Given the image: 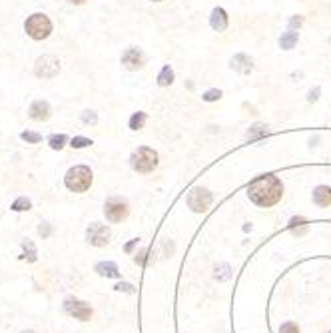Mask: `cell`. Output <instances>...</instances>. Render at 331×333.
Returning <instances> with one entry per match:
<instances>
[{
  "mask_svg": "<svg viewBox=\"0 0 331 333\" xmlns=\"http://www.w3.org/2000/svg\"><path fill=\"white\" fill-rule=\"evenodd\" d=\"M22 333H36V331H32V329H28V331H22Z\"/></svg>",
  "mask_w": 331,
  "mask_h": 333,
  "instance_id": "cell-36",
  "label": "cell"
},
{
  "mask_svg": "<svg viewBox=\"0 0 331 333\" xmlns=\"http://www.w3.org/2000/svg\"><path fill=\"white\" fill-rule=\"evenodd\" d=\"M70 146H72V148H76V150L88 148V146H92V140H90V138H84V136H76V138H72Z\"/></svg>",
  "mask_w": 331,
  "mask_h": 333,
  "instance_id": "cell-23",
  "label": "cell"
},
{
  "mask_svg": "<svg viewBox=\"0 0 331 333\" xmlns=\"http://www.w3.org/2000/svg\"><path fill=\"white\" fill-rule=\"evenodd\" d=\"M122 64L128 68V70H140L144 66V54L138 50V48H128L124 54H122Z\"/></svg>",
  "mask_w": 331,
  "mask_h": 333,
  "instance_id": "cell-10",
  "label": "cell"
},
{
  "mask_svg": "<svg viewBox=\"0 0 331 333\" xmlns=\"http://www.w3.org/2000/svg\"><path fill=\"white\" fill-rule=\"evenodd\" d=\"M212 200H214V196H212V192L210 190H205V188H194L190 194H188V205L194 210V212H205L210 205H212Z\"/></svg>",
  "mask_w": 331,
  "mask_h": 333,
  "instance_id": "cell-7",
  "label": "cell"
},
{
  "mask_svg": "<svg viewBox=\"0 0 331 333\" xmlns=\"http://www.w3.org/2000/svg\"><path fill=\"white\" fill-rule=\"evenodd\" d=\"M279 333H299V327H297V323H294V321H285V323H281Z\"/></svg>",
  "mask_w": 331,
  "mask_h": 333,
  "instance_id": "cell-26",
  "label": "cell"
},
{
  "mask_svg": "<svg viewBox=\"0 0 331 333\" xmlns=\"http://www.w3.org/2000/svg\"><path fill=\"white\" fill-rule=\"evenodd\" d=\"M116 289H118V292H126V294H134V292H136L132 283H118Z\"/></svg>",
  "mask_w": 331,
  "mask_h": 333,
  "instance_id": "cell-30",
  "label": "cell"
},
{
  "mask_svg": "<svg viewBox=\"0 0 331 333\" xmlns=\"http://www.w3.org/2000/svg\"><path fill=\"white\" fill-rule=\"evenodd\" d=\"M154 2H160V0H154Z\"/></svg>",
  "mask_w": 331,
  "mask_h": 333,
  "instance_id": "cell-37",
  "label": "cell"
},
{
  "mask_svg": "<svg viewBox=\"0 0 331 333\" xmlns=\"http://www.w3.org/2000/svg\"><path fill=\"white\" fill-rule=\"evenodd\" d=\"M92 170L88 166H74L68 170V174L64 176V184L70 192L82 194L92 185Z\"/></svg>",
  "mask_w": 331,
  "mask_h": 333,
  "instance_id": "cell-2",
  "label": "cell"
},
{
  "mask_svg": "<svg viewBox=\"0 0 331 333\" xmlns=\"http://www.w3.org/2000/svg\"><path fill=\"white\" fill-rule=\"evenodd\" d=\"M297 40H299V32L289 30V32L281 34V38H279V46H281L283 50H292L295 44H297Z\"/></svg>",
  "mask_w": 331,
  "mask_h": 333,
  "instance_id": "cell-16",
  "label": "cell"
},
{
  "mask_svg": "<svg viewBox=\"0 0 331 333\" xmlns=\"http://www.w3.org/2000/svg\"><path fill=\"white\" fill-rule=\"evenodd\" d=\"M301 22H303V18H301V16H297V18L289 20V24H292V26H301Z\"/></svg>",
  "mask_w": 331,
  "mask_h": 333,
  "instance_id": "cell-33",
  "label": "cell"
},
{
  "mask_svg": "<svg viewBox=\"0 0 331 333\" xmlns=\"http://www.w3.org/2000/svg\"><path fill=\"white\" fill-rule=\"evenodd\" d=\"M82 122H86V124H96V122H98V116H96V112L86 110L84 114H82Z\"/></svg>",
  "mask_w": 331,
  "mask_h": 333,
  "instance_id": "cell-27",
  "label": "cell"
},
{
  "mask_svg": "<svg viewBox=\"0 0 331 333\" xmlns=\"http://www.w3.org/2000/svg\"><path fill=\"white\" fill-rule=\"evenodd\" d=\"M50 232H52V230H50V225H48V223H40V225H38V234H40L42 238H48V236H50Z\"/></svg>",
  "mask_w": 331,
  "mask_h": 333,
  "instance_id": "cell-29",
  "label": "cell"
},
{
  "mask_svg": "<svg viewBox=\"0 0 331 333\" xmlns=\"http://www.w3.org/2000/svg\"><path fill=\"white\" fill-rule=\"evenodd\" d=\"M327 333H331V331H327Z\"/></svg>",
  "mask_w": 331,
  "mask_h": 333,
  "instance_id": "cell-38",
  "label": "cell"
},
{
  "mask_svg": "<svg viewBox=\"0 0 331 333\" xmlns=\"http://www.w3.org/2000/svg\"><path fill=\"white\" fill-rule=\"evenodd\" d=\"M24 28H26V34L30 38H34V40H44V38L50 36V32H52V22L50 18L46 16V14H32L30 18L26 20V24H24Z\"/></svg>",
  "mask_w": 331,
  "mask_h": 333,
  "instance_id": "cell-4",
  "label": "cell"
},
{
  "mask_svg": "<svg viewBox=\"0 0 331 333\" xmlns=\"http://www.w3.org/2000/svg\"><path fill=\"white\" fill-rule=\"evenodd\" d=\"M60 72V62L54 56H40L34 64V74L38 78H54Z\"/></svg>",
  "mask_w": 331,
  "mask_h": 333,
  "instance_id": "cell-9",
  "label": "cell"
},
{
  "mask_svg": "<svg viewBox=\"0 0 331 333\" xmlns=\"http://www.w3.org/2000/svg\"><path fill=\"white\" fill-rule=\"evenodd\" d=\"M136 243H138V238H136V240H132V241H130V243H128V245H126V247H124V249H126V252H128V254H130V252H132V249L136 247Z\"/></svg>",
  "mask_w": 331,
  "mask_h": 333,
  "instance_id": "cell-32",
  "label": "cell"
},
{
  "mask_svg": "<svg viewBox=\"0 0 331 333\" xmlns=\"http://www.w3.org/2000/svg\"><path fill=\"white\" fill-rule=\"evenodd\" d=\"M30 207H32V202H30L28 198H18L14 204L10 205V210H12V212H28Z\"/></svg>",
  "mask_w": 331,
  "mask_h": 333,
  "instance_id": "cell-21",
  "label": "cell"
},
{
  "mask_svg": "<svg viewBox=\"0 0 331 333\" xmlns=\"http://www.w3.org/2000/svg\"><path fill=\"white\" fill-rule=\"evenodd\" d=\"M174 82V70L170 68V66H164L162 68V72H160V76H158V86H170Z\"/></svg>",
  "mask_w": 331,
  "mask_h": 333,
  "instance_id": "cell-17",
  "label": "cell"
},
{
  "mask_svg": "<svg viewBox=\"0 0 331 333\" xmlns=\"http://www.w3.org/2000/svg\"><path fill=\"white\" fill-rule=\"evenodd\" d=\"M86 240H88V243L94 245V247H104V245H108V241H110V227L104 225V223L92 222L88 225V230H86Z\"/></svg>",
  "mask_w": 331,
  "mask_h": 333,
  "instance_id": "cell-6",
  "label": "cell"
},
{
  "mask_svg": "<svg viewBox=\"0 0 331 333\" xmlns=\"http://www.w3.org/2000/svg\"><path fill=\"white\" fill-rule=\"evenodd\" d=\"M136 263H140V265L146 263V249H142L140 254H136Z\"/></svg>",
  "mask_w": 331,
  "mask_h": 333,
  "instance_id": "cell-31",
  "label": "cell"
},
{
  "mask_svg": "<svg viewBox=\"0 0 331 333\" xmlns=\"http://www.w3.org/2000/svg\"><path fill=\"white\" fill-rule=\"evenodd\" d=\"M94 269L102 278H120V269H118V265L114 261H100V263H96Z\"/></svg>",
  "mask_w": 331,
  "mask_h": 333,
  "instance_id": "cell-15",
  "label": "cell"
},
{
  "mask_svg": "<svg viewBox=\"0 0 331 333\" xmlns=\"http://www.w3.org/2000/svg\"><path fill=\"white\" fill-rule=\"evenodd\" d=\"M247 196L259 207H272V205H276L281 200V196H283V184H281V180L277 176L265 174V176H259V178L250 182V185H247Z\"/></svg>",
  "mask_w": 331,
  "mask_h": 333,
  "instance_id": "cell-1",
  "label": "cell"
},
{
  "mask_svg": "<svg viewBox=\"0 0 331 333\" xmlns=\"http://www.w3.org/2000/svg\"><path fill=\"white\" fill-rule=\"evenodd\" d=\"M146 124V114L144 112H136L132 118H130V128L132 130H142Z\"/></svg>",
  "mask_w": 331,
  "mask_h": 333,
  "instance_id": "cell-19",
  "label": "cell"
},
{
  "mask_svg": "<svg viewBox=\"0 0 331 333\" xmlns=\"http://www.w3.org/2000/svg\"><path fill=\"white\" fill-rule=\"evenodd\" d=\"M22 247H24V256L22 258H26L28 261H36V247H34L32 241L24 240L22 241Z\"/></svg>",
  "mask_w": 331,
  "mask_h": 333,
  "instance_id": "cell-20",
  "label": "cell"
},
{
  "mask_svg": "<svg viewBox=\"0 0 331 333\" xmlns=\"http://www.w3.org/2000/svg\"><path fill=\"white\" fill-rule=\"evenodd\" d=\"M227 12L223 10V8H214V12H212V18H210V24H212V28L216 30V32H223L225 28H227Z\"/></svg>",
  "mask_w": 331,
  "mask_h": 333,
  "instance_id": "cell-14",
  "label": "cell"
},
{
  "mask_svg": "<svg viewBox=\"0 0 331 333\" xmlns=\"http://www.w3.org/2000/svg\"><path fill=\"white\" fill-rule=\"evenodd\" d=\"M64 311L76 317V319H80V321H88L92 317V307L86 301H80V299H74V297L64 299Z\"/></svg>",
  "mask_w": 331,
  "mask_h": 333,
  "instance_id": "cell-8",
  "label": "cell"
},
{
  "mask_svg": "<svg viewBox=\"0 0 331 333\" xmlns=\"http://www.w3.org/2000/svg\"><path fill=\"white\" fill-rule=\"evenodd\" d=\"M28 116H30L32 120H36V122H44V120H48V118H50V104L44 102V100H36V102H32L30 108H28Z\"/></svg>",
  "mask_w": 331,
  "mask_h": 333,
  "instance_id": "cell-11",
  "label": "cell"
},
{
  "mask_svg": "<svg viewBox=\"0 0 331 333\" xmlns=\"http://www.w3.org/2000/svg\"><path fill=\"white\" fill-rule=\"evenodd\" d=\"M104 214H106V220L112 223H118L122 220H126L130 214V205L126 200L122 198H110L106 205H104Z\"/></svg>",
  "mask_w": 331,
  "mask_h": 333,
  "instance_id": "cell-5",
  "label": "cell"
},
{
  "mask_svg": "<svg viewBox=\"0 0 331 333\" xmlns=\"http://www.w3.org/2000/svg\"><path fill=\"white\" fill-rule=\"evenodd\" d=\"M263 134H267L265 126H263V124H256L254 128H250V132H247V138H250V140H254V138H259V136H263Z\"/></svg>",
  "mask_w": 331,
  "mask_h": 333,
  "instance_id": "cell-25",
  "label": "cell"
},
{
  "mask_svg": "<svg viewBox=\"0 0 331 333\" xmlns=\"http://www.w3.org/2000/svg\"><path fill=\"white\" fill-rule=\"evenodd\" d=\"M66 142H68V138H66L64 134H54V136L48 138V144H50V148L52 150H62L66 146Z\"/></svg>",
  "mask_w": 331,
  "mask_h": 333,
  "instance_id": "cell-18",
  "label": "cell"
},
{
  "mask_svg": "<svg viewBox=\"0 0 331 333\" xmlns=\"http://www.w3.org/2000/svg\"><path fill=\"white\" fill-rule=\"evenodd\" d=\"M220 98H221L220 90H208V92L203 94V100H205V102H216V100H220Z\"/></svg>",
  "mask_w": 331,
  "mask_h": 333,
  "instance_id": "cell-28",
  "label": "cell"
},
{
  "mask_svg": "<svg viewBox=\"0 0 331 333\" xmlns=\"http://www.w3.org/2000/svg\"><path fill=\"white\" fill-rule=\"evenodd\" d=\"M313 204L317 207H327L331 204V188L329 185H317L313 190Z\"/></svg>",
  "mask_w": 331,
  "mask_h": 333,
  "instance_id": "cell-12",
  "label": "cell"
},
{
  "mask_svg": "<svg viewBox=\"0 0 331 333\" xmlns=\"http://www.w3.org/2000/svg\"><path fill=\"white\" fill-rule=\"evenodd\" d=\"M232 68L238 70L239 74H250L254 70V60L245 54H238L232 58Z\"/></svg>",
  "mask_w": 331,
  "mask_h": 333,
  "instance_id": "cell-13",
  "label": "cell"
},
{
  "mask_svg": "<svg viewBox=\"0 0 331 333\" xmlns=\"http://www.w3.org/2000/svg\"><path fill=\"white\" fill-rule=\"evenodd\" d=\"M317 94H319V90H315V92L309 94V100H317Z\"/></svg>",
  "mask_w": 331,
  "mask_h": 333,
  "instance_id": "cell-34",
  "label": "cell"
},
{
  "mask_svg": "<svg viewBox=\"0 0 331 333\" xmlns=\"http://www.w3.org/2000/svg\"><path fill=\"white\" fill-rule=\"evenodd\" d=\"M20 138H22L24 142H28V144H38V142L42 140V136H40V134H36V132H28V130H26V132H22V134H20Z\"/></svg>",
  "mask_w": 331,
  "mask_h": 333,
  "instance_id": "cell-24",
  "label": "cell"
},
{
  "mask_svg": "<svg viewBox=\"0 0 331 333\" xmlns=\"http://www.w3.org/2000/svg\"><path fill=\"white\" fill-rule=\"evenodd\" d=\"M130 164H132V168L136 172H140V174H150V172H154L158 168V154L152 148L142 146V148H138L132 154Z\"/></svg>",
  "mask_w": 331,
  "mask_h": 333,
  "instance_id": "cell-3",
  "label": "cell"
},
{
  "mask_svg": "<svg viewBox=\"0 0 331 333\" xmlns=\"http://www.w3.org/2000/svg\"><path fill=\"white\" fill-rule=\"evenodd\" d=\"M70 2H72V4H76V6H80V4H84L86 0H70Z\"/></svg>",
  "mask_w": 331,
  "mask_h": 333,
  "instance_id": "cell-35",
  "label": "cell"
},
{
  "mask_svg": "<svg viewBox=\"0 0 331 333\" xmlns=\"http://www.w3.org/2000/svg\"><path fill=\"white\" fill-rule=\"evenodd\" d=\"M216 279H220V281H223V279H230V276H232V272H230V265L227 263H221V265H216Z\"/></svg>",
  "mask_w": 331,
  "mask_h": 333,
  "instance_id": "cell-22",
  "label": "cell"
}]
</instances>
